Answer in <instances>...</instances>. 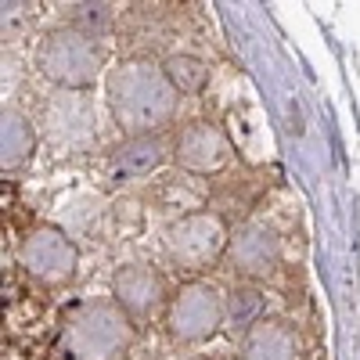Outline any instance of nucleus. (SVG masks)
<instances>
[{
  "mask_svg": "<svg viewBox=\"0 0 360 360\" xmlns=\"http://www.w3.org/2000/svg\"><path fill=\"white\" fill-rule=\"evenodd\" d=\"M162 69H166L176 94H202L209 83V65L195 54H169L162 62Z\"/></svg>",
  "mask_w": 360,
  "mask_h": 360,
  "instance_id": "obj_15",
  "label": "nucleus"
},
{
  "mask_svg": "<svg viewBox=\"0 0 360 360\" xmlns=\"http://www.w3.org/2000/svg\"><path fill=\"white\" fill-rule=\"evenodd\" d=\"M213 360H242V356H213Z\"/></svg>",
  "mask_w": 360,
  "mask_h": 360,
  "instance_id": "obj_17",
  "label": "nucleus"
},
{
  "mask_svg": "<svg viewBox=\"0 0 360 360\" xmlns=\"http://www.w3.org/2000/svg\"><path fill=\"white\" fill-rule=\"evenodd\" d=\"M162 249L166 259L188 278H198L205 270H213L227 249H231V227L224 224L220 213H209V209H198V213H188L166 227L162 234Z\"/></svg>",
  "mask_w": 360,
  "mask_h": 360,
  "instance_id": "obj_3",
  "label": "nucleus"
},
{
  "mask_svg": "<svg viewBox=\"0 0 360 360\" xmlns=\"http://www.w3.org/2000/svg\"><path fill=\"white\" fill-rule=\"evenodd\" d=\"M44 134L65 152H86L98 141V112L86 90H54L44 105Z\"/></svg>",
  "mask_w": 360,
  "mask_h": 360,
  "instance_id": "obj_7",
  "label": "nucleus"
},
{
  "mask_svg": "<svg viewBox=\"0 0 360 360\" xmlns=\"http://www.w3.org/2000/svg\"><path fill=\"white\" fill-rule=\"evenodd\" d=\"M69 25L79 29L83 37L98 40V37L108 33V25H112V8L108 4H72L69 8Z\"/></svg>",
  "mask_w": 360,
  "mask_h": 360,
  "instance_id": "obj_16",
  "label": "nucleus"
},
{
  "mask_svg": "<svg viewBox=\"0 0 360 360\" xmlns=\"http://www.w3.org/2000/svg\"><path fill=\"white\" fill-rule=\"evenodd\" d=\"M242 360H303V346L292 324L263 317L242 339Z\"/></svg>",
  "mask_w": 360,
  "mask_h": 360,
  "instance_id": "obj_12",
  "label": "nucleus"
},
{
  "mask_svg": "<svg viewBox=\"0 0 360 360\" xmlns=\"http://www.w3.org/2000/svg\"><path fill=\"white\" fill-rule=\"evenodd\" d=\"M263 321V292L256 285H234L224 299V324L231 332H252Z\"/></svg>",
  "mask_w": 360,
  "mask_h": 360,
  "instance_id": "obj_13",
  "label": "nucleus"
},
{
  "mask_svg": "<svg viewBox=\"0 0 360 360\" xmlns=\"http://www.w3.org/2000/svg\"><path fill=\"white\" fill-rule=\"evenodd\" d=\"M224 324V299L213 285L188 281L169 295L166 307V332L176 342H205Z\"/></svg>",
  "mask_w": 360,
  "mask_h": 360,
  "instance_id": "obj_6",
  "label": "nucleus"
},
{
  "mask_svg": "<svg viewBox=\"0 0 360 360\" xmlns=\"http://www.w3.org/2000/svg\"><path fill=\"white\" fill-rule=\"evenodd\" d=\"M105 90H108V108H112L115 127L130 137L159 134L173 119L176 101H180L166 69L148 62V58H127V62H119L108 72Z\"/></svg>",
  "mask_w": 360,
  "mask_h": 360,
  "instance_id": "obj_1",
  "label": "nucleus"
},
{
  "mask_svg": "<svg viewBox=\"0 0 360 360\" xmlns=\"http://www.w3.org/2000/svg\"><path fill=\"white\" fill-rule=\"evenodd\" d=\"M173 159H176L180 169H188L195 176H213V173L231 166L234 144L227 141V134L217 123L195 119V123L180 127V134L173 141Z\"/></svg>",
  "mask_w": 360,
  "mask_h": 360,
  "instance_id": "obj_8",
  "label": "nucleus"
},
{
  "mask_svg": "<svg viewBox=\"0 0 360 360\" xmlns=\"http://www.w3.org/2000/svg\"><path fill=\"white\" fill-rule=\"evenodd\" d=\"M37 69L58 90H90L101 72V51L98 44L83 37L79 29L62 25L47 33L37 47Z\"/></svg>",
  "mask_w": 360,
  "mask_h": 360,
  "instance_id": "obj_4",
  "label": "nucleus"
},
{
  "mask_svg": "<svg viewBox=\"0 0 360 360\" xmlns=\"http://www.w3.org/2000/svg\"><path fill=\"white\" fill-rule=\"evenodd\" d=\"M169 159V144L159 134H148V137H127L123 144L108 155V180H137L155 173L162 162Z\"/></svg>",
  "mask_w": 360,
  "mask_h": 360,
  "instance_id": "obj_11",
  "label": "nucleus"
},
{
  "mask_svg": "<svg viewBox=\"0 0 360 360\" xmlns=\"http://www.w3.org/2000/svg\"><path fill=\"white\" fill-rule=\"evenodd\" d=\"M112 299H115V303L123 307L134 321L152 317V314H159L162 307H169L166 285H162V278H159V270L144 266V263H130V266L119 270L115 281H112Z\"/></svg>",
  "mask_w": 360,
  "mask_h": 360,
  "instance_id": "obj_10",
  "label": "nucleus"
},
{
  "mask_svg": "<svg viewBox=\"0 0 360 360\" xmlns=\"http://www.w3.org/2000/svg\"><path fill=\"white\" fill-rule=\"evenodd\" d=\"M231 266L238 270V278L245 281H266L278 274L281 266V242L270 224L263 220H249L238 231H231Z\"/></svg>",
  "mask_w": 360,
  "mask_h": 360,
  "instance_id": "obj_9",
  "label": "nucleus"
},
{
  "mask_svg": "<svg viewBox=\"0 0 360 360\" xmlns=\"http://www.w3.org/2000/svg\"><path fill=\"white\" fill-rule=\"evenodd\" d=\"M134 346V317L115 299H90L65 314L62 349L69 360H123Z\"/></svg>",
  "mask_w": 360,
  "mask_h": 360,
  "instance_id": "obj_2",
  "label": "nucleus"
},
{
  "mask_svg": "<svg viewBox=\"0 0 360 360\" xmlns=\"http://www.w3.org/2000/svg\"><path fill=\"white\" fill-rule=\"evenodd\" d=\"M37 144V130L25 115H18L15 108H4V169H15L29 159Z\"/></svg>",
  "mask_w": 360,
  "mask_h": 360,
  "instance_id": "obj_14",
  "label": "nucleus"
},
{
  "mask_svg": "<svg viewBox=\"0 0 360 360\" xmlns=\"http://www.w3.org/2000/svg\"><path fill=\"white\" fill-rule=\"evenodd\" d=\"M18 266L47 288H65L79 270V252L62 227L37 224L18 242Z\"/></svg>",
  "mask_w": 360,
  "mask_h": 360,
  "instance_id": "obj_5",
  "label": "nucleus"
}]
</instances>
